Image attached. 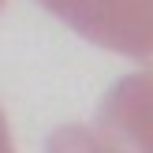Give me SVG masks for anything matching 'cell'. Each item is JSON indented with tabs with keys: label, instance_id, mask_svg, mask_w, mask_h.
I'll list each match as a JSON object with an SVG mask.
<instances>
[{
	"label": "cell",
	"instance_id": "obj_2",
	"mask_svg": "<svg viewBox=\"0 0 153 153\" xmlns=\"http://www.w3.org/2000/svg\"><path fill=\"white\" fill-rule=\"evenodd\" d=\"M79 37L131 60H153V0H37Z\"/></svg>",
	"mask_w": 153,
	"mask_h": 153
},
{
	"label": "cell",
	"instance_id": "obj_1",
	"mask_svg": "<svg viewBox=\"0 0 153 153\" xmlns=\"http://www.w3.org/2000/svg\"><path fill=\"white\" fill-rule=\"evenodd\" d=\"M45 153H153V71L123 75L90 123H64Z\"/></svg>",
	"mask_w": 153,
	"mask_h": 153
},
{
	"label": "cell",
	"instance_id": "obj_3",
	"mask_svg": "<svg viewBox=\"0 0 153 153\" xmlns=\"http://www.w3.org/2000/svg\"><path fill=\"white\" fill-rule=\"evenodd\" d=\"M0 153H15V142H11V127L4 120V108H0Z\"/></svg>",
	"mask_w": 153,
	"mask_h": 153
},
{
	"label": "cell",
	"instance_id": "obj_4",
	"mask_svg": "<svg viewBox=\"0 0 153 153\" xmlns=\"http://www.w3.org/2000/svg\"><path fill=\"white\" fill-rule=\"evenodd\" d=\"M0 7H4V0H0Z\"/></svg>",
	"mask_w": 153,
	"mask_h": 153
}]
</instances>
